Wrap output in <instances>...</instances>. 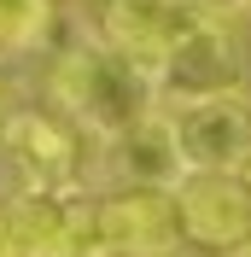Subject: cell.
I'll list each match as a JSON object with an SVG mask.
<instances>
[{"instance_id":"obj_6","label":"cell","mask_w":251,"mask_h":257,"mask_svg":"<svg viewBox=\"0 0 251 257\" xmlns=\"http://www.w3.org/2000/svg\"><path fill=\"white\" fill-rule=\"evenodd\" d=\"M199 18L204 12H193L187 0H94V35L105 47L141 59L146 70H152Z\"/></svg>"},{"instance_id":"obj_11","label":"cell","mask_w":251,"mask_h":257,"mask_svg":"<svg viewBox=\"0 0 251 257\" xmlns=\"http://www.w3.org/2000/svg\"><path fill=\"white\" fill-rule=\"evenodd\" d=\"M245 176H251V170H245Z\"/></svg>"},{"instance_id":"obj_8","label":"cell","mask_w":251,"mask_h":257,"mask_svg":"<svg viewBox=\"0 0 251 257\" xmlns=\"http://www.w3.org/2000/svg\"><path fill=\"white\" fill-rule=\"evenodd\" d=\"M0 146L30 176L24 193H70L76 187V135H70V123L41 117V111H18L0 128Z\"/></svg>"},{"instance_id":"obj_2","label":"cell","mask_w":251,"mask_h":257,"mask_svg":"<svg viewBox=\"0 0 251 257\" xmlns=\"http://www.w3.org/2000/svg\"><path fill=\"white\" fill-rule=\"evenodd\" d=\"M152 88L158 105H193V99H222V94H245V47L228 30V18H199L164 59L152 64Z\"/></svg>"},{"instance_id":"obj_10","label":"cell","mask_w":251,"mask_h":257,"mask_svg":"<svg viewBox=\"0 0 251 257\" xmlns=\"http://www.w3.org/2000/svg\"><path fill=\"white\" fill-rule=\"evenodd\" d=\"M193 12H204V18H234V12H245L251 0H187Z\"/></svg>"},{"instance_id":"obj_4","label":"cell","mask_w":251,"mask_h":257,"mask_svg":"<svg viewBox=\"0 0 251 257\" xmlns=\"http://www.w3.org/2000/svg\"><path fill=\"white\" fill-rule=\"evenodd\" d=\"M94 222L105 257H175L187 245L175 199L152 187H111L105 199H94Z\"/></svg>"},{"instance_id":"obj_7","label":"cell","mask_w":251,"mask_h":257,"mask_svg":"<svg viewBox=\"0 0 251 257\" xmlns=\"http://www.w3.org/2000/svg\"><path fill=\"white\" fill-rule=\"evenodd\" d=\"M99 164H105V176L117 187H152V193H175V181L187 176L164 105L152 117H141V123H129L123 135L99 141Z\"/></svg>"},{"instance_id":"obj_9","label":"cell","mask_w":251,"mask_h":257,"mask_svg":"<svg viewBox=\"0 0 251 257\" xmlns=\"http://www.w3.org/2000/svg\"><path fill=\"white\" fill-rule=\"evenodd\" d=\"M53 24V0H0V53L35 47Z\"/></svg>"},{"instance_id":"obj_1","label":"cell","mask_w":251,"mask_h":257,"mask_svg":"<svg viewBox=\"0 0 251 257\" xmlns=\"http://www.w3.org/2000/svg\"><path fill=\"white\" fill-rule=\"evenodd\" d=\"M53 99H59L64 123H76L82 135L94 141H111L123 135L129 123L158 111V88H152V70L129 53L105 47V41H76L53 64Z\"/></svg>"},{"instance_id":"obj_3","label":"cell","mask_w":251,"mask_h":257,"mask_svg":"<svg viewBox=\"0 0 251 257\" xmlns=\"http://www.w3.org/2000/svg\"><path fill=\"white\" fill-rule=\"evenodd\" d=\"M175 216L193 245L239 257L251 245V176L245 170H187L175 181Z\"/></svg>"},{"instance_id":"obj_5","label":"cell","mask_w":251,"mask_h":257,"mask_svg":"<svg viewBox=\"0 0 251 257\" xmlns=\"http://www.w3.org/2000/svg\"><path fill=\"white\" fill-rule=\"evenodd\" d=\"M170 128L187 170H251V94L175 105Z\"/></svg>"}]
</instances>
